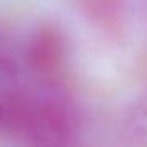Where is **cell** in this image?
Segmentation results:
<instances>
[{"mask_svg": "<svg viewBox=\"0 0 147 147\" xmlns=\"http://www.w3.org/2000/svg\"><path fill=\"white\" fill-rule=\"evenodd\" d=\"M123 134L133 147H147V87L125 115Z\"/></svg>", "mask_w": 147, "mask_h": 147, "instance_id": "obj_4", "label": "cell"}, {"mask_svg": "<svg viewBox=\"0 0 147 147\" xmlns=\"http://www.w3.org/2000/svg\"><path fill=\"white\" fill-rule=\"evenodd\" d=\"M35 84L16 138L29 147H70L81 125L74 103L63 84Z\"/></svg>", "mask_w": 147, "mask_h": 147, "instance_id": "obj_1", "label": "cell"}, {"mask_svg": "<svg viewBox=\"0 0 147 147\" xmlns=\"http://www.w3.org/2000/svg\"><path fill=\"white\" fill-rule=\"evenodd\" d=\"M27 70L40 84H62L67 70V41L57 29L45 26L29 38L24 54Z\"/></svg>", "mask_w": 147, "mask_h": 147, "instance_id": "obj_2", "label": "cell"}, {"mask_svg": "<svg viewBox=\"0 0 147 147\" xmlns=\"http://www.w3.org/2000/svg\"><path fill=\"white\" fill-rule=\"evenodd\" d=\"M84 16L101 32L111 36H120L127 27V2L125 0H76Z\"/></svg>", "mask_w": 147, "mask_h": 147, "instance_id": "obj_3", "label": "cell"}]
</instances>
